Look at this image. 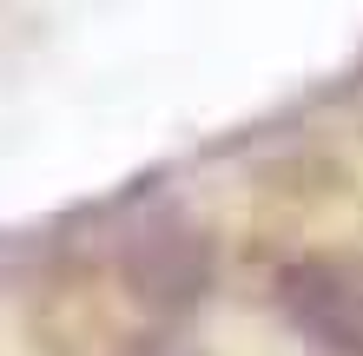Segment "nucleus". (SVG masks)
Returning a JSON list of instances; mask_svg holds the SVG:
<instances>
[{
  "label": "nucleus",
  "mask_w": 363,
  "mask_h": 356,
  "mask_svg": "<svg viewBox=\"0 0 363 356\" xmlns=\"http://www.w3.org/2000/svg\"><path fill=\"white\" fill-rule=\"evenodd\" d=\"M277 310L330 356H363V251H304L277 270Z\"/></svg>",
  "instance_id": "1"
}]
</instances>
